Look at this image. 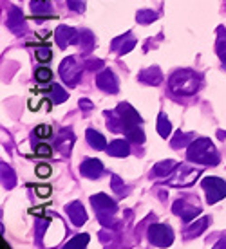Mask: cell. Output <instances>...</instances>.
Instances as JSON below:
<instances>
[{"instance_id": "obj_1", "label": "cell", "mask_w": 226, "mask_h": 249, "mask_svg": "<svg viewBox=\"0 0 226 249\" xmlns=\"http://www.w3.org/2000/svg\"><path fill=\"white\" fill-rule=\"evenodd\" d=\"M187 157H188V161L197 162V164H210V166L219 164V154H217L215 146L212 144V141L207 139V137L194 139L188 144Z\"/></svg>"}, {"instance_id": "obj_2", "label": "cell", "mask_w": 226, "mask_h": 249, "mask_svg": "<svg viewBox=\"0 0 226 249\" xmlns=\"http://www.w3.org/2000/svg\"><path fill=\"white\" fill-rule=\"evenodd\" d=\"M170 90L177 96H192L199 89V76L194 71H177L170 76Z\"/></svg>"}, {"instance_id": "obj_3", "label": "cell", "mask_w": 226, "mask_h": 249, "mask_svg": "<svg viewBox=\"0 0 226 249\" xmlns=\"http://www.w3.org/2000/svg\"><path fill=\"white\" fill-rule=\"evenodd\" d=\"M91 204L94 206L96 210V217L101 224L109 228V226L114 224V215H116V204L113 202V199H109L105 193H98V195H93L91 197Z\"/></svg>"}, {"instance_id": "obj_4", "label": "cell", "mask_w": 226, "mask_h": 249, "mask_svg": "<svg viewBox=\"0 0 226 249\" xmlns=\"http://www.w3.org/2000/svg\"><path fill=\"white\" fill-rule=\"evenodd\" d=\"M201 186L207 192L208 204H215L226 197V182L219 177H205L201 181Z\"/></svg>"}, {"instance_id": "obj_5", "label": "cell", "mask_w": 226, "mask_h": 249, "mask_svg": "<svg viewBox=\"0 0 226 249\" xmlns=\"http://www.w3.org/2000/svg\"><path fill=\"white\" fill-rule=\"evenodd\" d=\"M201 175V170H195V168H190V166H177L176 168V174L170 177V181H167L170 186H176V188H187L190 184H194V181Z\"/></svg>"}, {"instance_id": "obj_6", "label": "cell", "mask_w": 226, "mask_h": 249, "mask_svg": "<svg viewBox=\"0 0 226 249\" xmlns=\"http://www.w3.org/2000/svg\"><path fill=\"white\" fill-rule=\"evenodd\" d=\"M149 240L157 248H169L174 242V233L167 224H152L149 228Z\"/></svg>"}, {"instance_id": "obj_7", "label": "cell", "mask_w": 226, "mask_h": 249, "mask_svg": "<svg viewBox=\"0 0 226 249\" xmlns=\"http://www.w3.org/2000/svg\"><path fill=\"white\" fill-rule=\"evenodd\" d=\"M60 76H62V80L65 81L69 87H75L76 83H78L80 76H82V69H80V65H76L75 56L65 58V60L60 63Z\"/></svg>"}, {"instance_id": "obj_8", "label": "cell", "mask_w": 226, "mask_h": 249, "mask_svg": "<svg viewBox=\"0 0 226 249\" xmlns=\"http://www.w3.org/2000/svg\"><path fill=\"white\" fill-rule=\"evenodd\" d=\"M116 112L119 114V119H121V126H123V134L127 130H131L134 126H139L141 123V118H139V114L132 108L129 103H119L118 108H116Z\"/></svg>"}, {"instance_id": "obj_9", "label": "cell", "mask_w": 226, "mask_h": 249, "mask_svg": "<svg viewBox=\"0 0 226 249\" xmlns=\"http://www.w3.org/2000/svg\"><path fill=\"white\" fill-rule=\"evenodd\" d=\"M55 38H56V44L62 49H65L71 44H80L82 33L73 29V27H67V25H58V29L55 31Z\"/></svg>"}, {"instance_id": "obj_10", "label": "cell", "mask_w": 226, "mask_h": 249, "mask_svg": "<svg viewBox=\"0 0 226 249\" xmlns=\"http://www.w3.org/2000/svg\"><path fill=\"white\" fill-rule=\"evenodd\" d=\"M172 210H174V213L176 215H179V217L188 224V222H192L199 213H201V208H195V206H190L187 200H176L174 202V206H172Z\"/></svg>"}, {"instance_id": "obj_11", "label": "cell", "mask_w": 226, "mask_h": 249, "mask_svg": "<svg viewBox=\"0 0 226 249\" xmlns=\"http://www.w3.org/2000/svg\"><path fill=\"white\" fill-rule=\"evenodd\" d=\"M96 85H98V89H101L103 92H109V94H116L119 89L116 76H114V72L113 71H109V69H105L103 72L98 74V78H96Z\"/></svg>"}, {"instance_id": "obj_12", "label": "cell", "mask_w": 226, "mask_h": 249, "mask_svg": "<svg viewBox=\"0 0 226 249\" xmlns=\"http://www.w3.org/2000/svg\"><path fill=\"white\" fill-rule=\"evenodd\" d=\"M7 27H9L13 33H17V35H24V33L27 31L24 24L22 11H20L19 7H11V9H9V15H7Z\"/></svg>"}, {"instance_id": "obj_13", "label": "cell", "mask_w": 226, "mask_h": 249, "mask_svg": "<svg viewBox=\"0 0 226 249\" xmlns=\"http://www.w3.org/2000/svg\"><path fill=\"white\" fill-rule=\"evenodd\" d=\"M80 172H82L83 177H89V179H98L101 174H103V164L98 159H85V161L80 164Z\"/></svg>"}, {"instance_id": "obj_14", "label": "cell", "mask_w": 226, "mask_h": 249, "mask_svg": "<svg viewBox=\"0 0 226 249\" xmlns=\"http://www.w3.org/2000/svg\"><path fill=\"white\" fill-rule=\"evenodd\" d=\"M65 212H67L75 226H83L87 222V213L83 210L82 202H71V204L65 206Z\"/></svg>"}, {"instance_id": "obj_15", "label": "cell", "mask_w": 226, "mask_h": 249, "mask_svg": "<svg viewBox=\"0 0 226 249\" xmlns=\"http://www.w3.org/2000/svg\"><path fill=\"white\" fill-rule=\"evenodd\" d=\"M134 45H136V38L132 36L131 33H127L123 36H118L116 40L113 42V51L114 53H118V54H127L129 51L134 49Z\"/></svg>"}, {"instance_id": "obj_16", "label": "cell", "mask_w": 226, "mask_h": 249, "mask_svg": "<svg viewBox=\"0 0 226 249\" xmlns=\"http://www.w3.org/2000/svg\"><path fill=\"white\" fill-rule=\"evenodd\" d=\"M208 224H210V217H203L201 220H195V222H188V228L185 230V237H187V238L199 237L203 231H205L208 228Z\"/></svg>"}, {"instance_id": "obj_17", "label": "cell", "mask_w": 226, "mask_h": 249, "mask_svg": "<svg viewBox=\"0 0 226 249\" xmlns=\"http://www.w3.org/2000/svg\"><path fill=\"white\" fill-rule=\"evenodd\" d=\"M107 154L113 157H127L131 154V146L123 139H116L107 146Z\"/></svg>"}, {"instance_id": "obj_18", "label": "cell", "mask_w": 226, "mask_h": 249, "mask_svg": "<svg viewBox=\"0 0 226 249\" xmlns=\"http://www.w3.org/2000/svg\"><path fill=\"white\" fill-rule=\"evenodd\" d=\"M139 80L143 83H149V85H159L161 80H163V74L157 67H149L139 74Z\"/></svg>"}, {"instance_id": "obj_19", "label": "cell", "mask_w": 226, "mask_h": 249, "mask_svg": "<svg viewBox=\"0 0 226 249\" xmlns=\"http://www.w3.org/2000/svg\"><path fill=\"white\" fill-rule=\"evenodd\" d=\"M85 136H87V143L94 150H107V141H105V137L101 136L100 132L89 128V130L85 132Z\"/></svg>"}, {"instance_id": "obj_20", "label": "cell", "mask_w": 226, "mask_h": 249, "mask_svg": "<svg viewBox=\"0 0 226 249\" xmlns=\"http://www.w3.org/2000/svg\"><path fill=\"white\" fill-rule=\"evenodd\" d=\"M176 168H177L176 161H161L154 166V175H157V177H167L172 172H176Z\"/></svg>"}, {"instance_id": "obj_21", "label": "cell", "mask_w": 226, "mask_h": 249, "mask_svg": "<svg viewBox=\"0 0 226 249\" xmlns=\"http://www.w3.org/2000/svg\"><path fill=\"white\" fill-rule=\"evenodd\" d=\"M217 54H219V58H221V62L225 63L226 65V29L225 27H219L217 29Z\"/></svg>"}, {"instance_id": "obj_22", "label": "cell", "mask_w": 226, "mask_h": 249, "mask_svg": "<svg viewBox=\"0 0 226 249\" xmlns=\"http://www.w3.org/2000/svg\"><path fill=\"white\" fill-rule=\"evenodd\" d=\"M194 141V136L192 134H185V132H176V137L172 139V148H181V146H187Z\"/></svg>"}, {"instance_id": "obj_23", "label": "cell", "mask_w": 226, "mask_h": 249, "mask_svg": "<svg viewBox=\"0 0 226 249\" xmlns=\"http://www.w3.org/2000/svg\"><path fill=\"white\" fill-rule=\"evenodd\" d=\"M157 132H159V136L161 137H167L170 136V132H172V124H170L169 118L165 116L163 112L159 114V118H157Z\"/></svg>"}, {"instance_id": "obj_24", "label": "cell", "mask_w": 226, "mask_h": 249, "mask_svg": "<svg viewBox=\"0 0 226 249\" xmlns=\"http://www.w3.org/2000/svg\"><path fill=\"white\" fill-rule=\"evenodd\" d=\"M125 136L131 139L132 143H136V144H143L145 143V134H143V130H141L139 126H134V128H131V130H127Z\"/></svg>"}, {"instance_id": "obj_25", "label": "cell", "mask_w": 226, "mask_h": 249, "mask_svg": "<svg viewBox=\"0 0 226 249\" xmlns=\"http://www.w3.org/2000/svg\"><path fill=\"white\" fill-rule=\"evenodd\" d=\"M51 92H53V101H55V103H62V101H65V100H67V96H69V94L65 92V90H63L58 83H53Z\"/></svg>"}, {"instance_id": "obj_26", "label": "cell", "mask_w": 226, "mask_h": 249, "mask_svg": "<svg viewBox=\"0 0 226 249\" xmlns=\"http://www.w3.org/2000/svg\"><path fill=\"white\" fill-rule=\"evenodd\" d=\"M136 18H138L139 24H151L152 20L157 18V15L154 11H151V9H141V11H138Z\"/></svg>"}, {"instance_id": "obj_27", "label": "cell", "mask_w": 226, "mask_h": 249, "mask_svg": "<svg viewBox=\"0 0 226 249\" xmlns=\"http://www.w3.org/2000/svg\"><path fill=\"white\" fill-rule=\"evenodd\" d=\"M2 181H4V186L13 188L15 186V175H13V170L6 164H2Z\"/></svg>"}, {"instance_id": "obj_28", "label": "cell", "mask_w": 226, "mask_h": 249, "mask_svg": "<svg viewBox=\"0 0 226 249\" xmlns=\"http://www.w3.org/2000/svg\"><path fill=\"white\" fill-rule=\"evenodd\" d=\"M89 244V235L87 233H82V235H76L73 240L67 242V248H85Z\"/></svg>"}, {"instance_id": "obj_29", "label": "cell", "mask_w": 226, "mask_h": 249, "mask_svg": "<svg viewBox=\"0 0 226 249\" xmlns=\"http://www.w3.org/2000/svg\"><path fill=\"white\" fill-rule=\"evenodd\" d=\"M31 9H33V13H37V15H42V13H45L47 17L51 15L49 4H47V2H44V0H37V2H33Z\"/></svg>"}, {"instance_id": "obj_30", "label": "cell", "mask_w": 226, "mask_h": 249, "mask_svg": "<svg viewBox=\"0 0 226 249\" xmlns=\"http://www.w3.org/2000/svg\"><path fill=\"white\" fill-rule=\"evenodd\" d=\"M35 76H37V80L40 81V83H47V81L53 80V72H51V69H47V67H38Z\"/></svg>"}, {"instance_id": "obj_31", "label": "cell", "mask_w": 226, "mask_h": 249, "mask_svg": "<svg viewBox=\"0 0 226 249\" xmlns=\"http://www.w3.org/2000/svg\"><path fill=\"white\" fill-rule=\"evenodd\" d=\"M35 56H37V60L40 63H47L53 58V53H51V49H47V47H38L37 51H35Z\"/></svg>"}, {"instance_id": "obj_32", "label": "cell", "mask_w": 226, "mask_h": 249, "mask_svg": "<svg viewBox=\"0 0 226 249\" xmlns=\"http://www.w3.org/2000/svg\"><path fill=\"white\" fill-rule=\"evenodd\" d=\"M35 134H37L38 137L45 139V137H51V136H53V128H51V124H40V126H37Z\"/></svg>"}, {"instance_id": "obj_33", "label": "cell", "mask_w": 226, "mask_h": 249, "mask_svg": "<svg viewBox=\"0 0 226 249\" xmlns=\"http://www.w3.org/2000/svg\"><path fill=\"white\" fill-rule=\"evenodd\" d=\"M67 4L76 13H83V9H85V0H67Z\"/></svg>"}, {"instance_id": "obj_34", "label": "cell", "mask_w": 226, "mask_h": 249, "mask_svg": "<svg viewBox=\"0 0 226 249\" xmlns=\"http://www.w3.org/2000/svg\"><path fill=\"white\" fill-rule=\"evenodd\" d=\"M51 154H53V148H51L49 144L42 143V144H38V146H37V156H42V157H49Z\"/></svg>"}, {"instance_id": "obj_35", "label": "cell", "mask_w": 226, "mask_h": 249, "mask_svg": "<svg viewBox=\"0 0 226 249\" xmlns=\"http://www.w3.org/2000/svg\"><path fill=\"white\" fill-rule=\"evenodd\" d=\"M45 230H47V220H44V218H42V220H38L37 222V238L38 240L44 237Z\"/></svg>"}, {"instance_id": "obj_36", "label": "cell", "mask_w": 226, "mask_h": 249, "mask_svg": "<svg viewBox=\"0 0 226 249\" xmlns=\"http://www.w3.org/2000/svg\"><path fill=\"white\" fill-rule=\"evenodd\" d=\"M37 175L38 177H47V175H51V166L49 164H38Z\"/></svg>"}, {"instance_id": "obj_37", "label": "cell", "mask_w": 226, "mask_h": 249, "mask_svg": "<svg viewBox=\"0 0 226 249\" xmlns=\"http://www.w3.org/2000/svg\"><path fill=\"white\" fill-rule=\"evenodd\" d=\"M37 193L40 195V197H49L51 186H37Z\"/></svg>"}, {"instance_id": "obj_38", "label": "cell", "mask_w": 226, "mask_h": 249, "mask_svg": "<svg viewBox=\"0 0 226 249\" xmlns=\"http://www.w3.org/2000/svg\"><path fill=\"white\" fill-rule=\"evenodd\" d=\"M113 188H114V190H116L118 193H123V190H121V188H123V181H119V179L116 177V175L113 177Z\"/></svg>"}, {"instance_id": "obj_39", "label": "cell", "mask_w": 226, "mask_h": 249, "mask_svg": "<svg viewBox=\"0 0 226 249\" xmlns=\"http://www.w3.org/2000/svg\"><path fill=\"white\" fill-rule=\"evenodd\" d=\"M80 107H83V110L87 112V110H91V108H93V103H91V101H87V100H82V101H80Z\"/></svg>"}, {"instance_id": "obj_40", "label": "cell", "mask_w": 226, "mask_h": 249, "mask_svg": "<svg viewBox=\"0 0 226 249\" xmlns=\"http://www.w3.org/2000/svg\"><path fill=\"white\" fill-rule=\"evenodd\" d=\"M225 246H226V242H219L217 246H215V248H225Z\"/></svg>"}]
</instances>
